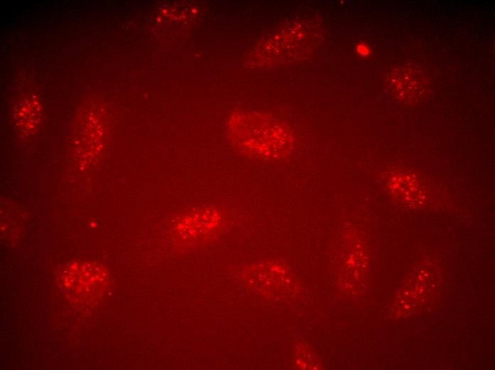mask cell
Masks as SVG:
<instances>
[{
	"label": "cell",
	"mask_w": 495,
	"mask_h": 370,
	"mask_svg": "<svg viewBox=\"0 0 495 370\" xmlns=\"http://www.w3.org/2000/svg\"><path fill=\"white\" fill-rule=\"evenodd\" d=\"M356 50H357V52L360 55L363 56H366L368 55V53H369L368 47L366 44H363V43L358 45Z\"/></svg>",
	"instance_id": "277c9868"
},
{
	"label": "cell",
	"mask_w": 495,
	"mask_h": 370,
	"mask_svg": "<svg viewBox=\"0 0 495 370\" xmlns=\"http://www.w3.org/2000/svg\"><path fill=\"white\" fill-rule=\"evenodd\" d=\"M223 218L222 211L215 206L185 213L175 220L174 236L183 245L206 243L219 231Z\"/></svg>",
	"instance_id": "3957f363"
},
{
	"label": "cell",
	"mask_w": 495,
	"mask_h": 370,
	"mask_svg": "<svg viewBox=\"0 0 495 370\" xmlns=\"http://www.w3.org/2000/svg\"><path fill=\"white\" fill-rule=\"evenodd\" d=\"M233 125V136L241 147L268 159L284 158L291 149L288 128L262 116H239Z\"/></svg>",
	"instance_id": "6da1fadb"
},
{
	"label": "cell",
	"mask_w": 495,
	"mask_h": 370,
	"mask_svg": "<svg viewBox=\"0 0 495 370\" xmlns=\"http://www.w3.org/2000/svg\"><path fill=\"white\" fill-rule=\"evenodd\" d=\"M63 287L75 301L89 303L102 296L109 285L105 266L88 261L69 263L62 275Z\"/></svg>",
	"instance_id": "7a4b0ae2"
}]
</instances>
